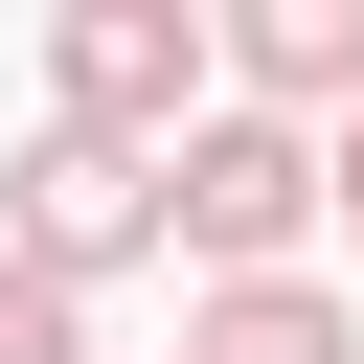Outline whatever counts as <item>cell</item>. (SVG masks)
Listing matches in <instances>:
<instances>
[{
	"instance_id": "cell-1",
	"label": "cell",
	"mask_w": 364,
	"mask_h": 364,
	"mask_svg": "<svg viewBox=\"0 0 364 364\" xmlns=\"http://www.w3.org/2000/svg\"><path fill=\"white\" fill-rule=\"evenodd\" d=\"M205 68H228V46H205L182 0H68V23H46V136L182 159V136H205Z\"/></svg>"
},
{
	"instance_id": "cell-2",
	"label": "cell",
	"mask_w": 364,
	"mask_h": 364,
	"mask_svg": "<svg viewBox=\"0 0 364 364\" xmlns=\"http://www.w3.org/2000/svg\"><path fill=\"white\" fill-rule=\"evenodd\" d=\"M296 228H318V136H273V114H205V136L159 159V250H205V296L296 273Z\"/></svg>"
},
{
	"instance_id": "cell-3",
	"label": "cell",
	"mask_w": 364,
	"mask_h": 364,
	"mask_svg": "<svg viewBox=\"0 0 364 364\" xmlns=\"http://www.w3.org/2000/svg\"><path fill=\"white\" fill-rule=\"evenodd\" d=\"M0 250H23V273H68V296H91V273H136V250H159V159H114V136H23Z\"/></svg>"
},
{
	"instance_id": "cell-4",
	"label": "cell",
	"mask_w": 364,
	"mask_h": 364,
	"mask_svg": "<svg viewBox=\"0 0 364 364\" xmlns=\"http://www.w3.org/2000/svg\"><path fill=\"white\" fill-rule=\"evenodd\" d=\"M228 68H250V114H273V136H296V114L341 136V114H364V0H250V23H228Z\"/></svg>"
},
{
	"instance_id": "cell-5",
	"label": "cell",
	"mask_w": 364,
	"mask_h": 364,
	"mask_svg": "<svg viewBox=\"0 0 364 364\" xmlns=\"http://www.w3.org/2000/svg\"><path fill=\"white\" fill-rule=\"evenodd\" d=\"M182 364H364V318H341L318 273H250V296H205V318H182Z\"/></svg>"
},
{
	"instance_id": "cell-6",
	"label": "cell",
	"mask_w": 364,
	"mask_h": 364,
	"mask_svg": "<svg viewBox=\"0 0 364 364\" xmlns=\"http://www.w3.org/2000/svg\"><path fill=\"white\" fill-rule=\"evenodd\" d=\"M0 364H91V296H68V273H23V250H0Z\"/></svg>"
},
{
	"instance_id": "cell-7",
	"label": "cell",
	"mask_w": 364,
	"mask_h": 364,
	"mask_svg": "<svg viewBox=\"0 0 364 364\" xmlns=\"http://www.w3.org/2000/svg\"><path fill=\"white\" fill-rule=\"evenodd\" d=\"M318 205H341V228H364V114H341V136H318Z\"/></svg>"
}]
</instances>
